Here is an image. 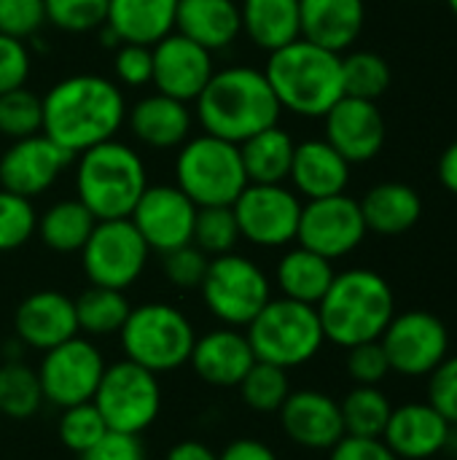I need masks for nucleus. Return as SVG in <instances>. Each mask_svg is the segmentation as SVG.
I'll return each instance as SVG.
<instances>
[{"label": "nucleus", "instance_id": "ea45409f", "mask_svg": "<svg viewBox=\"0 0 457 460\" xmlns=\"http://www.w3.org/2000/svg\"><path fill=\"white\" fill-rule=\"evenodd\" d=\"M43 132V102L30 89H13L0 94V135L11 140L32 137Z\"/></svg>", "mask_w": 457, "mask_h": 460}, {"label": "nucleus", "instance_id": "6e6552de", "mask_svg": "<svg viewBox=\"0 0 457 460\" xmlns=\"http://www.w3.org/2000/svg\"><path fill=\"white\" fill-rule=\"evenodd\" d=\"M175 186L197 208L234 205L248 186L237 143L207 132L189 137L175 156Z\"/></svg>", "mask_w": 457, "mask_h": 460}, {"label": "nucleus", "instance_id": "603ef678", "mask_svg": "<svg viewBox=\"0 0 457 460\" xmlns=\"http://www.w3.org/2000/svg\"><path fill=\"white\" fill-rule=\"evenodd\" d=\"M329 453V460H401L382 439L366 437H342Z\"/></svg>", "mask_w": 457, "mask_h": 460}, {"label": "nucleus", "instance_id": "412c9836", "mask_svg": "<svg viewBox=\"0 0 457 460\" xmlns=\"http://www.w3.org/2000/svg\"><path fill=\"white\" fill-rule=\"evenodd\" d=\"M277 412L286 437L304 450H331L345 437L339 402L323 391H291Z\"/></svg>", "mask_w": 457, "mask_h": 460}, {"label": "nucleus", "instance_id": "a878e982", "mask_svg": "<svg viewBox=\"0 0 457 460\" xmlns=\"http://www.w3.org/2000/svg\"><path fill=\"white\" fill-rule=\"evenodd\" d=\"M302 38L342 54L350 49L366 24L364 0H299Z\"/></svg>", "mask_w": 457, "mask_h": 460}, {"label": "nucleus", "instance_id": "ddd939ff", "mask_svg": "<svg viewBox=\"0 0 457 460\" xmlns=\"http://www.w3.org/2000/svg\"><path fill=\"white\" fill-rule=\"evenodd\" d=\"M380 345L388 356L391 372L404 377H431L450 353V332L434 313L409 310L393 315Z\"/></svg>", "mask_w": 457, "mask_h": 460}, {"label": "nucleus", "instance_id": "f8f14e48", "mask_svg": "<svg viewBox=\"0 0 457 460\" xmlns=\"http://www.w3.org/2000/svg\"><path fill=\"white\" fill-rule=\"evenodd\" d=\"M232 210L242 240L259 248H283L296 240L302 197L286 183H248Z\"/></svg>", "mask_w": 457, "mask_h": 460}, {"label": "nucleus", "instance_id": "4c0bfd02", "mask_svg": "<svg viewBox=\"0 0 457 460\" xmlns=\"http://www.w3.org/2000/svg\"><path fill=\"white\" fill-rule=\"evenodd\" d=\"M240 226L234 218L232 205H215V208H199L194 221V237L191 243L210 259L234 253L240 243Z\"/></svg>", "mask_w": 457, "mask_h": 460}, {"label": "nucleus", "instance_id": "f03ea898", "mask_svg": "<svg viewBox=\"0 0 457 460\" xmlns=\"http://www.w3.org/2000/svg\"><path fill=\"white\" fill-rule=\"evenodd\" d=\"M194 102L202 132L237 146L250 135L280 124L283 113L264 70L250 65L215 70Z\"/></svg>", "mask_w": 457, "mask_h": 460}, {"label": "nucleus", "instance_id": "2f4dec72", "mask_svg": "<svg viewBox=\"0 0 457 460\" xmlns=\"http://www.w3.org/2000/svg\"><path fill=\"white\" fill-rule=\"evenodd\" d=\"M237 148H240L248 183H286L288 181L296 143L280 124L250 135Z\"/></svg>", "mask_w": 457, "mask_h": 460}, {"label": "nucleus", "instance_id": "3c124183", "mask_svg": "<svg viewBox=\"0 0 457 460\" xmlns=\"http://www.w3.org/2000/svg\"><path fill=\"white\" fill-rule=\"evenodd\" d=\"M81 460H148L145 447L140 442V437L135 434H119V431H108L92 450H86Z\"/></svg>", "mask_w": 457, "mask_h": 460}, {"label": "nucleus", "instance_id": "9d476101", "mask_svg": "<svg viewBox=\"0 0 457 460\" xmlns=\"http://www.w3.org/2000/svg\"><path fill=\"white\" fill-rule=\"evenodd\" d=\"M92 404L102 415L108 431L140 437L162 412V385L154 372L124 358L105 367Z\"/></svg>", "mask_w": 457, "mask_h": 460}, {"label": "nucleus", "instance_id": "58836bf2", "mask_svg": "<svg viewBox=\"0 0 457 460\" xmlns=\"http://www.w3.org/2000/svg\"><path fill=\"white\" fill-rule=\"evenodd\" d=\"M237 388L242 394V402L250 410H256V412H277L283 407V402L288 399V394H291L288 369L267 364V361H256Z\"/></svg>", "mask_w": 457, "mask_h": 460}, {"label": "nucleus", "instance_id": "4d7b16f0", "mask_svg": "<svg viewBox=\"0 0 457 460\" xmlns=\"http://www.w3.org/2000/svg\"><path fill=\"white\" fill-rule=\"evenodd\" d=\"M444 453L457 458V426H450V434H447V445H444Z\"/></svg>", "mask_w": 457, "mask_h": 460}, {"label": "nucleus", "instance_id": "4be33fe9", "mask_svg": "<svg viewBox=\"0 0 457 460\" xmlns=\"http://www.w3.org/2000/svg\"><path fill=\"white\" fill-rule=\"evenodd\" d=\"M189 364L197 377L215 388H237L256 364L253 348L240 329L224 326L197 337Z\"/></svg>", "mask_w": 457, "mask_h": 460}, {"label": "nucleus", "instance_id": "a211bd4d", "mask_svg": "<svg viewBox=\"0 0 457 460\" xmlns=\"http://www.w3.org/2000/svg\"><path fill=\"white\" fill-rule=\"evenodd\" d=\"M151 51H154L151 84L156 86V92L175 97L180 102H194L215 73L213 54L180 32H170L156 46H151Z\"/></svg>", "mask_w": 457, "mask_h": 460}, {"label": "nucleus", "instance_id": "0eeeda50", "mask_svg": "<svg viewBox=\"0 0 457 460\" xmlns=\"http://www.w3.org/2000/svg\"><path fill=\"white\" fill-rule=\"evenodd\" d=\"M245 329L256 361H267L283 369L312 361L326 342L318 307L286 296L269 299Z\"/></svg>", "mask_w": 457, "mask_h": 460}, {"label": "nucleus", "instance_id": "864d4df0", "mask_svg": "<svg viewBox=\"0 0 457 460\" xmlns=\"http://www.w3.org/2000/svg\"><path fill=\"white\" fill-rule=\"evenodd\" d=\"M218 460H280L277 453L259 439H234L224 447Z\"/></svg>", "mask_w": 457, "mask_h": 460}, {"label": "nucleus", "instance_id": "c756f323", "mask_svg": "<svg viewBox=\"0 0 457 460\" xmlns=\"http://www.w3.org/2000/svg\"><path fill=\"white\" fill-rule=\"evenodd\" d=\"M358 205H361L366 229L385 234V237L409 232L423 216L420 194L412 186L396 183V181L372 186Z\"/></svg>", "mask_w": 457, "mask_h": 460}, {"label": "nucleus", "instance_id": "dca6fc26", "mask_svg": "<svg viewBox=\"0 0 457 460\" xmlns=\"http://www.w3.org/2000/svg\"><path fill=\"white\" fill-rule=\"evenodd\" d=\"M197 210L199 208L175 183H156L145 186L129 221L151 251L170 253L191 243Z\"/></svg>", "mask_w": 457, "mask_h": 460}, {"label": "nucleus", "instance_id": "423d86ee", "mask_svg": "<svg viewBox=\"0 0 457 460\" xmlns=\"http://www.w3.org/2000/svg\"><path fill=\"white\" fill-rule=\"evenodd\" d=\"M121 350L127 361L154 372H175L189 364L197 334L191 321L167 302H148L132 307L121 332Z\"/></svg>", "mask_w": 457, "mask_h": 460}, {"label": "nucleus", "instance_id": "c03bdc74", "mask_svg": "<svg viewBox=\"0 0 457 460\" xmlns=\"http://www.w3.org/2000/svg\"><path fill=\"white\" fill-rule=\"evenodd\" d=\"M210 256H205L194 243L175 248L170 253H162V270L164 278L175 286V288H199L207 272Z\"/></svg>", "mask_w": 457, "mask_h": 460}, {"label": "nucleus", "instance_id": "6e6d98bb", "mask_svg": "<svg viewBox=\"0 0 457 460\" xmlns=\"http://www.w3.org/2000/svg\"><path fill=\"white\" fill-rule=\"evenodd\" d=\"M439 181L444 183L447 191H453L457 197V140L453 146H447V151L439 159Z\"/></svg>", "mask_w": 457, "mask_h": 460}, {"label": "nucleus", "instance_id": "f704fd0d", "mask_svg": "<svg viewBox=\"0 0 457 460\" xmlns=\"http://www.w3.org/2000/svg\"><path fill=\"white\" fill-rule=\"evenodd\" d=\"M339 410H342L345 437H366V439H382L393 412L380 385H356L339 402Z\"/></svg>", "mask_w": 457, "mask_h": 460}, {"label": "nucleus", "instance_id": "cd10ccee", "mask_svg": "<svg viewBox=\"0 0 457 460\" xmlns=\"http://www.w3.org/2000/svg\"><path fill=\"white\" fill-rule=\"evenodd\" d=\"M178 0H108L105 27L121 43L156 46L175 32Z\"/></svg>", "mask_w": 457, "mask_h": 460}, {"label": "nucleus", "instance_id": "7ed1b4c3", "mask_svg": "<svg viewBox=\"0 0 457 460\" xmlns=\"http://www.w3.org/2000/svg\"><path fill=\"white\" fill-rule=\"evenodd\" d=\"M264 75L280 108L302 119H323L337 100L345 97L342 54L315 46L304 38L269 51Z\"/></svg>", "mask_w": 457, "mask_h": 460}, {"label": "nucleus", "instance_id": "09e8293b", "mask_svg": "<svg viewBox=\"0 0 457 460\" xmlns=\"http://www.w3.org/2000/svg\"><path fill=\"white\" fill-rule=\"evenodd\" d=\"M32 57L24 40L0 32V94L22 89L30 78Z\"/></svg>", "mask_w": 457, "mask_h": 460}, {"label": "nucleus", "instance_id": "473e14b6", "mask_svg": "<svg viewBox=\"0 0 457 460\" xmlns=\"http://www.w3.org/2000/svg\"><path fill=\"white\" fill-rule=\"evenodd\" d=\"M94 226L97 218L89 213V208L81 199L73 197L46 208V213L38 216L35 234L54 253H81Z\"/></svg>", "mask_w": 457, "mask_h": 460}, {"label": "nucleus", "instance_id": "bb28decb", "mask_svg": "<svg viewBox=\"0 0 457 460\" xmlns=\"http://www.w3.org/2000/svg\"><path fill=\"white\" fill-rule=\"evenodd\" d=\"M175 32L199 43L210 54L229 49L242 35L237 0H178Z\"/></svg>", "mask_w": 457, "mask_h": 460}, {"label": "nucleus", "instance_id": "5fc2aeb1", "mask_svg": "<svg viewBox=\"0 0 457 460\" xmlns=\"http://www.w3.org/2000/svg\"><path fill=\"white\" fill-rule=\"evenodd\" d=\"M164 460H218V456H215L205 442L183 439V442H178L175 447L167 450Z\"/></svg>", "mask_w": 457, "mask_h": 460}, {"label": "nucleus", "instance_id": "de8ad7c7", "mask_svg": "<svg viewBox=\"0 0 457 460\" xmlns=\"http://www.w3.org/2000/svg\"><path fill=\"white\" fill-rule=\"evenodd\" d=\"M113 73H116L119 84L132 86V89L151 84V75H154V51H151V46H140V43L116 46Z\"/></svg>", "mask_w": 457, "mask_h": 460}, {"label": "nucleus", "instance_id": "a18cd8bd", "mask_svg": "<svg viewBox=\"0 0 457 460\" xmlns=\"http://www.w3.org/2000/svg\"><path fill=\"white\" fill-rule=\"evenodd\" d=\"M46 24L43 0H0V32L27 40Z\"/></svg>", "mask_w": 457, "mask_h": 460}, {"label": "nucleus", "instance_id": "37998d69", "mask_svg": "<svg viewBox=\"0 0 457 460\" xmlns=\"http://www.w3.org/2000/svg\"><path fill=\"white\" fill-rule=\"evenodd\" d=\"M46 22L62 32H92L105 24L108 0H43Z\"/></svg>", "mask_w": 457, "mask_h": 460}, {"label": "nucleus", "instance_id": "a19ab883", "mask_svg": "<svg viewBox=\"0 0 457 460\" xmlns=\"http://www.w3.org/2000/svg\"><path fill=\"white\" fill-rule=\"evenodd\" d=\"M57 434H59V442L70 453L83 456L108 434V426H105L102 415L97 412V407L92 402H83V404H73V407L62 410Z\"/></svg>", "mask_w": 457, "mask_h": 460}, {"label": "nucleus", "instance_id": "79ce46f5", "mask_svg": "<svg viewBox=\"0 0 457 460\" xmlns=\"http://www.w3.org/2000/svg\"><path fill=\"white\" fill-rule=\"evenodd\" d=\"M38 213L32 199L0 189V253L27 245L35 234Z\"/></svg>", "mask_w": 457, "mask_h": 460}, {"label": "nucleus", "instance_id": "20e7f679", "mask_svg": "<svg viewBox=\"0 0 457 460\" xmlns=\"http://www.w3.org/2000/svg\"><path fill=\"white\" fill-rule=\"evenodd\" d=\"M393 315V288L374 270H347L334 275L326 296L318 302L326 340L345 350L380 340Z\"/></svg>", "mask_w": 457, "mask_h": 460}, {"label": "nucleus", "instance_id": "72a5a7b5", "mask_svg": "<svg viewBox=\"0 0 457 460\" xmlns=\"http://www.w3.org/2000/svg\"><path fill=\"white\" fill-rule=\"evenodd\" d=\"M132 305L124 296V291L105 288V286H89L78 299H75V318H78V332L86 337H108L119 334Z\"/></svg>", "mask_w": 457, "mask_h": 460}, {"label": "nucleus", "instance_id": "f257e3e1", "mask_svg": "<svg viewBox=\"0 0 457 460\" xmlns=\"http://www.w3.org/2000/svg\"><path fill=\"white\" fill-rule=\"evenodd\" d=\"M43 135L70 156L113 140L127 121V100L116 81L97 73L59 78L43 97Z\"/></svg>", "mask_w": 457, "mask_h": 460}, {"label": "nucleus", "instance_id": "393cba45", "mask_svg": "<svg viewBox=\"0 0 457 460\" xmlns=\"http://www.w3.org/2000/svg\"><path fill=\"white\" fill-rule=\"evenodd\" d=\"M288 181L294 183V191L304 199L345 194L350 183V162L326 137L302 140L294 148Z\"/></svg>", "mask_w": 457, "mask_h": 460}, {"label": "nucleus", "instance_id": "49530a36", "mask_svg": "<svg viewBox=\"0 0 457 460\" xmlns=\"http://www.w3.org/2000/svg\"><path fill=\"white\" fill-rule=\"evenodd\" d=\"M347 375L356 385H380L391 375V364L380 340L347 348Z\"/></svg>", "mask_w": 457, "mask_h": 460}, {"label": "nucleus", "instance_id": "e433bc0d", "mask_svg": "<svg viewBox=\"0 0 457 460\" xmlns=\"http://www.w3.org/2000/svg\"><path fill=\"white\" fill-rule=\"evenodd\" d=\"M391 86V65L374 51H353L342 57V89L347 97L377 102Z\"/></svg>", "mask_w": 457, "mask_h": 460}, {"label": "nucleus", "instance_id": "8fccbe9b", "mask_svg": "<svg viewBox=\"0 0 457 460\" xmlns=\"http://www.w3.org/2000/svg\"><path fill=\"white\" fill-rule=\"evenodd\" d=\"M428 402L444 415L447 423L457 426V356H447L431 375Z\"/></svg>", "mask_w": 457, "mask_h": 460}, {"label": "nucleus", "instance_id": "2eb2a0df", "mask_svg": "<svg viewBox=\"0 0 457 460\" xmlns=\"http://www.w3.org/2000/svg\"><path fill=\"white\" fill-rule=\"evenodd\" d=\"M105 367L108 364L102 361V353L97 350V345H92L81 334L46 350L38 367L43 399L59 410L92 402Z\"/></svg>", "mask_w": 457, "mask_h": 460}, {"label": "nucleus", "instance_id": "b1692460", "mask_svg": "<svg viewBox=\"0 0 457 460\" xmlns=\"http://www.w3.org/2000/svg\"><path fill=\"white\" fill-rule=\"evenodd\" d=\"M450 426L431 402L404 404L391 412L382 442L401 460H428L444 453Z\"/></svg>", "mask_w": 457, "mask_h": 460}, {"label": "nucleus", "instance_id": "5701e85b", "mask_svg": "<svg viewBox=\"0 0 457 460\" xmlns=\"http://www.w3.org/2000/svg\"><path fill=\"white\" fill-rule=\"evenodd\" d=\"M127 124L140 146L151 151H172L191 137L194 113L189 102L154 92L127 111Z\"/></svg>", "mask_w": 457, "mask_h": 460}, {"label": "nucleus", "instance_id": "c9c22d12", "mask_svg": "<svg viewBox=\"0 0 457 460\" xmlns=\"http://www.w3.org/2000/svg\"><path fill=\"white\" fill-rule=\"evenodd\" d=\"M43 388L38 369L8 361L0 367V415L8 420H30L43 404Z\"/></svg>", "mask_w": 457, "mask_h": 460}, {"label": "nucleus", "instance_id": "4468645a", "mask_svg": "<svg viewBox=\"0 0 457 460\" xmlns=\"http://www.w3.org/2000/svg\"><path fill=\"white\" fill-rule=\"evenodd\" d=\"M366 221L358 199L334 194L323 199H307L302 205L296 240L302 248L334 261L350 256L366 237Z\"/></svg>", "mask_w": 457, "mask_h": 460}, {"label": "nucleus", "instance_id": "1a4fd4ad", "mask_svg": "<svg viewBox=\"0 0 457 460\" xmlns=\"http://www.w3.org/2000/svg\"><path fill=\"white\" fill-rule=\"evenodd\" d=\"M199 291L210 315L232 329H245L272 299L267 272L253 259L240 253L210 259Z\"/></svg>", "mask_w": 457, "mask_h": 460}, {"label": "nucleus", "instance_id": "6ab92c4d", "mask_svg": "<svg viewBox=\"0 0 457 460\" xmlns=\"http://www.w3.org/2000/svg\"><path fill=\"white\" fill-rule=\"evenodd\" d=\"M326 121V140L350 162L364 164L380 156L385 146V116L380 113L377 102L358 100V97H342L337 105L323 116Z\"/></svg>", "mask_w": 457, "mask_h": 460}, {"label": "nucleus", "instance_id": "aec40b11", "mask_svg": "<svg viewBox=\"0 0 457 460\" xmlns=\"http://www.w3.org/2000/svg\"><path fill=\"white\" fill-rule=\"evenodd\" d=\"M13 334L22 345L43 353L78 337L75 299L51 288L24 296L13 313Z\"/></svg>", "mask_w": 457, "mask_h": 460}, {"label": "nucleus", "instance_id": "f3484780", "mask_svg": "<svg viewBox=\"0 0 457 460\" xmlns=\"http://www.w3.org/2000/svg\"><path fill=\"white\" fill-rule=\"evenodd\" d=\"M70 162L73 156L43 132L13 140L0 156V189L35 199L57 183Z\"/></svg>", "mask_w": 457, "mask_h": 460}, {"label": "nucleus", "instance_id": "7c9ffc66", "mask_svg": "<svg viewBox=\"0 0 457 460\" xmlns=\"http://www.w3.org/2000/svg\"><path fill=\"white\" fill-rule=\"evenodd\" d=\"M334 275L337 272L329 259H323L315 251H307L302 245L283 253V259L277 261V270H275V280H277V288L283 291V296L294 299V302L312 305V307H318V302L326 296Z\"/></svg>", "mask_w": 457, "mask_h": 460}, {"label": "nucleus", "instance_id": "c85d7f7f", "mask_svg": "<svg viewBox=\"0 0 457 460\" xmlns=\"http://www.w3.org/2000/svg\"><path fill=\"white\" fill-rule=\"evenodd\" d=\"M242 35L261 51H277L302 38L299 0H240Z\"/></svg>", "mask_w": 457, "mask_h": 460}, {"label": "nucleus", "instance_id": "13d9d810", "mask_svg": "<svg viewBox=\"0 0 457 460\" xmlns=\"http://www.w3.org/2000/svg\"><path fill=\"white\" fill-rule=\"evenodd\" d=\"M447 5H450V11L457 16V0H447Z\"/></svg>", "mask_w": 457, "mask_h": 460}, {"label": "nucleus", "instance_id": "9b49d317", "mask_svg": "<svg viewBox=\"0 0 457 460\" xmlns=\"http://www.w3.org/2000/svg\"><path fill=\"white\" fill-rule=\"evenodd\" d=\"M148 253L151 248L129 218L97 221L81 248V267L92 286L124 291L140 280Z\"/></svg>", "mask_w": 457, "mask_h": 460}, {"label": "nucleus", "instance_id": "39448f33", "mask_svg": "<svg viewBox=\"0 0 457 460\" xmlns=\"http://www.w3.org/2000/svg\"><path fill=\"white\" fill-rule=\"evenodd\" d=\"M145 186L148 172L143 156L116 137L78 154L75 199H81L97 221L129 218Z\"/></svg>", "mask_w": 457, "mask_h": 460}]
</instances>
